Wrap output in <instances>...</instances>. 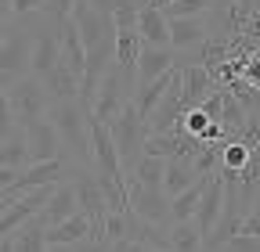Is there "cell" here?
I'll return each instance as SVG.
<instances>
[{
    "label": "cell",
    "mask_w": 260,
    "mask_h": 252,
    "mask_svg": "<svg viewBox=\"0 0 260 252\" xmlns=\"http://www.w3.org/2000/svg\"><path fill=\"white\" fill-rule=\"evenodd\" d=\"M47 119L58 126V137H61L65 155H69V159H73L80 170H94V148H90V112H87L80 101H54Z\"/></svg>",
    "instance_id": "1"
},
{
    "label": "cell",
    "mask_w": 260,
    "mask_h": 252,
    "mask_svg": "<svg viewBox=\"0 0 260 252\" xmlns=\"http://www.w3.org/2000/svg\"><path fill=\"white\" fill-rule=\"evenodd\" d=\"M105 126H109V134H112V141H116V148H119L123 170H126V177H130V170L145 159V144H148V137H152L148 122L138 115L134 105H126V108H123L112 122H105Z\"/></svg>",
    "instance_id": "2"
},
{
    "label": "cell",
    "mask_w": 260,
    "mask_h": 252,
    "mask_svg": "<svg viewBox=\"0 0 260 252\" xmlns=\"http://www.w3.org/2000/svg\"><path fill=\"white\" fill-rule=\"evenodd\" d=\"M8 101H11V108H15L18 130H29V126L44 122V119L51 115V105H54L40 76H22L18 83H11Z\"/></svg>",
    "instance_id": "3"
},
{
    "label": "cell",
    "mask_w": 260,
    "mask_h": 252,
    "mask_svg": "<svg viewBox=\"0 0 260 252\" xmlns=\"http://www.w3.org/2000/svg\"><path fill=\"white\" fill-rule=\"evenodd\" d=\"M32 40H37V29L25 25V18H18V25L8 29L4 44H0V76L18 83L29 72V61H32Z\"/></svg>",
    "instance_id": "4"
},
{
    "label": "cell",
    "mask_w": 260,
    "mask_h": 252,
    "mask_svg": "<svg viewBox=\"0 0 260 252\" xmlns=\"http://www.w3.org/2000/svg\"><path fill=\"white\" fill-rule=\"evenodd\" d=\"M76 173H80V166L69 159V155H61V159H54V162H40V166L22 170V177H18V184H15L11 195L40 191V187H54V184H61V180H73Z\"/></svg>",
    "instance_id": "5"
},
{
    "label": "cell",
    "mask_w": 260,
    "mask_h": 252,
    "mask_svg": "<svg viewBox=\"0 0 260 252\" xmlns=\"http://www.w3.org/2000/svg\"><path fill=\"white\" fill-rule=\"evenodd\" d=\"M73 25L80 29V40H83V47L87 51H94V47H102L105 40H112L116 36V22L109 18V15H102V11H94L87 0H76V8H73Z\"/></svg>",
    "instance_id": "6"
},
{
    "label": "cell",
    "mask_w": 260,
    "mask_h": 252,
    "mask_svg": "<svg viewBox=\"0 0 260 252\" xmlns=\"http://www.w3.org/2000/svg\"><path fill=\"white\" fill-rule=\"evenodd\" d=\"M126 191H130V213L138 220H148V224H162L167 227L170 220V195L162 187H141L134 180H126Z\"/></svg>",
    "instance_id": "7"
},
{
    "label": "cell",
    "mask_w": 260,
    "mask_h": 252,
    "mask_svg": "<svg viewBox=\"0 0 260 252\" xmlns=\"http://www.w3.org/2000/svg\"><path fill=\"white\" fill-rule=\"evenodd\" d=\"M61 61V44H58V22H44L37 29V40H32V61H29V72L32 76H47L54 65Z\"/></svg>",
    "instance_id": "8"
},
{
    "label": "cell",
    "mask_w": 260,
    "mask_h": 252,
    "mask_svg": "<svg viewBox=\"0 0 260 252\" xmlns=\"http://www.w3.org/2000/svg\"><path fill=\"white\" fill-rule=\"evenodd\" d=\"M25 144H29V162H32V166L54 162V159H61V155H65L61 137H58V126H54L51 119L29 126V130H25Z\"/></svg>",
    "instance_id": "9"
},
{
    "label": "cell",
    "mask_w": 260,
    "mask_h": 252,
    "mask_svg": "<svg viewBox=\"0 0 260 252\" xmlns=\"http://www.w3.org/2000/svg\"><path fill=\"white\" fill-rule=\"evenodd\" d=\"M210 36H213V29H210L206 15H199V18H170V47L174 51H199Z\"/></svg>",
    "instance_id": "10"
},
{
    "label": "cell",
    "mask_w": 260,
    "mask_h": 252,
    "mask_svg": "<svg viewBox=\"0 0 260 252\" xmlns=\"http://www.w3.org/2000/svg\"><path fill=\"white\" fill-rule=\"evenodd\" d=\"M174 65H177L174 47H148V44H145L141 61H138V87H148V83L162 79ZM138 87H134V90H138Z\"/></svg>",
    "instance_id": "11"
},
{
    "label": "cell",
    "mask_w": 260,
    "mask_h": 252,
    "mask_svg": "<svg viewBox=\"0 0 260 252\" xmlns=\"http://www.w3.org/2000/svg\"><path fill=\"white\" fill-rule=\"evenodd\" d=\"M220 213H224V177L217 173V177H210V187H206V195H203V205H199V213H195V224H199V231H203L206 241H210V234L220 224Z\"/></svg>",
    "instance_id": "12"
},
{
    "label": "cell",
    "mask_w": 260,
    "mask_h": 252,
    "mask_svg": "<svg viewBox=\"0 0 260 252\" xmlns=\"http://www.w3.org/2000/svg\"><path fill=\"white\" fill-rule=\"evenodd\" d=\"M145 40L138 29H116V65L123 69V76L138 87V61H141Z\"/></svg>",
    "instance_id": "13"
},
{
    "label": "cell",
    "mask_w": 260,
    "mask_h": 252,
    "mask_svg": "<svg viewBox=\"0 0 260 252\" xmlns=\"http://www.w3.org/2000/svg\"><path fill=\"white\" fill-rule=\"evenodd\" d=\"M138 33L148 47H170V18L162 8L155 4H141V15H138Z\"/></svg>",
    "instance_id": "14"
},
{
    "label": "cell",
    "mask_w": 260,
    "mask_h": 252,
    "mask_svg": "<svg viewBox=\"0 0 260 252\" xmlns=\"http://www.w3.org/2000/svg\"><path fill=\"white\" fill-rule=\"evenodd\" d=\"M80 213V202H76V184L73 180H61L54 191H51V198H47V205H44V220H47V227H54V224H65L69 216H76Z\"/></svg>",
    "instance_id": "15"
},
{
    "label": "cell",
    "mask_w": 260,
    "mask_h": 252,
    "mask_svg": "<svg viewBox=\"0 0 260 252\" xmlns=\"http://www.w3.org/2000/svg\"><path fill=\"white\" fill-rule=\"evenodd\" d=\"M181 72H184V101H188V108H199L213 90H220L217 76L206 65H181Z\"/></svg>",
    "instance_id": "16"
},
{
    "label": "cell",
    "mask_w": 260,
    "mask_h": 252,
    "mask_svg": "<svg viewBox=\"0 0 260 252\" xmlns=\"http://www.w3.org/2000/svg\"><path fill=\"white\" fill-rule=\"evenodd\" d=\"M58 44H61V61L83 79V69H87V47H83V40H80V29L73 25V18L58 22Z\"/></svg>",
    "instance_id": "17"
},
{
    "label": "cell",
    "mask_w": 260,
    "mask_h": 252,
    "mask_svg": "<svg viewBox=\"0 0 260 252\" xmlns=\"http://www.w3.org/2000/svg\"><path fill=\"white\" fill-rule=\"evenodd\" d=\"M177 69V65H174ZM174 69L162 76V79H155V83H148V87H138L134 90V98H130V105L138 108V115L145 119V122H152V115H155V108L162 105V98H167V90H170V83H174Z\"/></svg>",
    "instance_id": "18"
},
{
    "label": "cell",
    "mask_w": 260,
    "mask_h": 252,
    "mask_svg": "<svg viewBox=\"0 0 260 252\" xmlns=\"http://www.w3.org/2000/svg\"><path fill=\"white\" fill-rule=\"evenodd\" d=\"M44 87L51 94V101H80V76L65 65V61H58V65L44 76Z\"/></svg>",
    "instance_id": "19"
},
{
    "label": "cell",
    "mask_w": 260,
    "mask_h": 252,
    "mask_svg": "<svg viewBox=\"0 0 260 252\" xmlns=\"http://www.w3.org/2000/svg\"><path fill=\"white\" fill-rule=\"evenodd\" d=\"M210 187V177H199L188 191H181L177 198H170V224H181V220H195V213H199L203 205V195Z\"/></svg>",
    "instance_id": "20"
},
{
    "label": "cell",
    "mask_w": 260,
    "mask_h": 252,
    "mask_svg": "<svg viewBox=\"0 0 260 252\" xmlns=\"http://www.w3.org/2000/svg\"><path fill=\"white\" fill-rule=\"evenodd\" d=\"M15 252H47V220L44 216H32L29 224H22L15 234Z\"/></svg>",
    "instance_id": "21"
},
{
    "label": "cell",
    "mask_w": 260,
    "mask_h": 252,
    "mask_svg": "<svg viewBox=\"0 0 260 252\" xmlns=\"http://www.w3.org/2000/svg\"><path fill=\"white\" fill-rule=\"evenodd\" d=\"M83 238H90V220H87L83 213L69 216L65 224L47 227V245H80Z\"/></svg>",
    "instance_id": "22"
},
{
    "label": "cell",
    "mask_w": 260,
    "mask_h": 252,
    "mask_svg": "<svg viewBox=\"0 0 260 252\" xmlns=\"http://www.w3.org/2000/svg\"><path fill=\"white\" fill-rule=\"evenodd\" d=\"M199 180V173H195L191 159H167V177H162V191H167L170 198H177L181 191H188V187Z\"/></svg>",
    "instance_id": "23"
},
{
    "label": "cell",
    "mask_w": 260,
    "mask_h": 252,
    "mask_svg": "<svg viewBox=\"0 0 260 252\" xmlns=\"http://www.w3.org/2000/svg\"><path fill=\"white\" fill-rule=\"evenodd\" d=\"M167 234H170V252H203V248H206V238H203V231H199L195 220L170 224Z\"/></svg>",
    "instance_id": "24"
},
{
    "label": "cell",
    "mask_w": 260,
    "mask_h": 252,
    "mask_svg": "<svg viewBox=\"0 0 260 252\" xmlns=\"http://www.w3.org/2000/svg\"><path fill=\"white\" fill-rule=\"evenodd\" d=\"M162 177H167V159H155V155H145V159L130 170L126 180H134L141 187H162Z\"/></svg>",
    "instance_id": "25"
},
{
    "label": "cell",
    "mask_w": 260,
    "mask_h": 252,
    "mask_svg": "<svg viewBox=\"0 0 260 252\" xmlns=\"http://www.w3.org/2000/svg\"><path fill=\"white\" fill-rule=\"evenodd\" d=\"M0 166L8 170H29V144H25V130H18L8 144H0Z\"/></svg>",
    "instance_id": "26"
},
{
    "label": "cell",
    "mask_w": 260,
    "mask_h": 252,
    "mask_svg": "<svg viewBox=\"0 0 260 252\" xmlns=\"http://www.w3.org/2000/svg\"><path fill=\"white\" fill-rule=\"evenodd\" d=\"M224 148V170H232V173H242L246 166H249V155H253V148L249 144H242V141H224L220 144Z\"/></svg>",
    "instance_id": "27"
},
{
    "label": "cell",
    "mask_w": 260,
    "mask_h": 252,
    "mask_svg": "<svg viewBox=\"0 0 260 252\" xmlns=\"http://www.w3.org/2000/svg\"><path fill=\"white\" fill-rule=\"evenodd\" d=\"M210 8L213 0H177L162 11H167V18H199V15H210Z\"/></svg>",
    "instance_id": "28"
},
{
    "label": "cell",
    "mask_w": 260,
    "mask_h": 252,
    "mask_svg": "<svg viewBox=\"0 0 260 252\" xmlns=\"http://www.w3.org/2000/svg\"><path fill=\"white\" fill-rule=\"evenodd\" d=\"M15 134H18L15 108H11V101H8V94H0V144H8Z\"/></svg>",
    "instance_id": "29"
},
{
    "label": "cell",
    "mask_w": 260,
    "mask_h": 252,
    "mask_svg": "<svg viewBox=\"0 0 260 252\" xmlns=\"http://www.w3.org/2000/svg\"><path fill=\"white\" fill-rule=\"evenodd\" d=\"M181 126H184V130H188L191 137H206L210 119H206V112H203V108H191V112L184 115V122H181Z\"/></svg>",
    "instance_id": "30"
},
{
    "label": "cell",
    "mask_w": 260,
    "mask_h": 252,
    "mask_svg": "<svg viewBox=\"0 0 260 252\" xmlns=\"http://www.w3.org/2000/svg\"><path fill=\"white\" fill-rule=\"evenodd\" d=\"M199 108L206 112V119H210V122H220V119H224V87H220V90H213Z\"/></svg>",
    "instance_id": "31"
},
{
    "label": "cell",
    "mask_w": 260,
    "mask_h": 252,
    "mask_svg": "<svg viewBox=\"0 0 260 252\" xmlns=\"http://www.w3.org/2000/svg\"><path fill=\"white\" fill-rule=\"evenodd\" d=\"M73 8H76V0H47L44 4V15L51 18V22H65L73 15Z\"/></svg>",
    "instance_id": "32"
},
{
    "label": "cell",
    "mask_w": 260,
    "mask_h": 252,
    "mask_svg": "<svg viewBox=\"0 0 260 252\" xmlns=\"http://www.w3.org/2000/svg\"><path fill=\"white\" fill-rule=\"evenodd\" d=\"M220 252H260V238H249V234H239V238H232Z\"/></svg>",
    "instance_id": "33"
},
{
    "label": "cell",
    "mask_w": 260,
    "mask_h": 252,
    "mask_svg": "<svg viewBox=\"0 0 260 252\" xmlns=\"http://www.w3.org/2000/svg\"><path fill=\"white\" fill-rule=\"evenodd\" d=\"M47 0H15V18H29V15H44Z\"/></svg>",
    "instance_id": "34"
},
{
    "label": "cell",
    "mask_w": 260,
    "mask_h": 252,
    "mask_svg": "<svg viewBox=\"0 0 260 252\" xmlns=\"http://www.w3.org/2000/svg\"><path fill=\"white\" fill-rule=\"evenodd\" d=\"M18 177H22V170H8V166H0V195H8V191H15V184H18Z\"/></svg>",
    "instance_id": "35"
},
{
    "label": "cell",
    "mask_w": 260,
    "mask_h": 252,
    "mask_svg": "<svg viewBox=\"0 0 260 252\" xmlns=\"http://www.w3.org/2000/svg\"><path fill=\"white\" fill-rule=\"evenodd\" d=\"M242 234H249V238H260V202L249 209V216H246V224H242Z\"/></svg>",
    "instance_id": "36"
},
{
    "label": "cell",
    "mask_w": 260,
    "mask_h": 252,
    "mask_svg": "<svg viewBox=\"0 0 260 252\" xmlns=\"http://www.w3.org/2000/svg\"><path fill=\"white\" fill-rule=\"evenodd\" d=\"M87 4L94 8V11H102V15H116V8H119V0H87Z\"/></svg>",
    "instance_id": "37"
},
{
    "label": "cell",
    "mask_w": 260,
    "mask_h": 252,
    "mask_svg": "<svg viewBox=\"0 0 260 252\" xmlns=\"http://www.w3.org/2000/svg\"><path fill=\"white\" fill-rule=\"evenodd\" d=\"M76 252H109V245L105 241H94V238H83L80 245H73Z\"/></svg>",
    "instance_id": "38"
},
{
    "label": "cell",
    "mask_w": 260,
    "mask_h": 252,
    "mask_svg": "<svg viewBox=\"0 0 260 252\" xmlns=\"http://www.w3.org/2000/svg\"><path fill=\"white\" fill-rule=\"evenodd\" d=\"M15 18V0H0V29Z\"/></svg>",
    "instance_id": "39"
},
{
    "label": "cell",
    "mask_w": 260,
    "mask_h": 252,
    "mask_svg": "<svg viewBox=\"0 0 260 252\" xmlns=\"http://www.w3.org/2000/svg\"><path fill=\"white\" fill-rule=\"evenodd\" d=\"M47 252H76L73 245H47Z\"/></svg>",
    "instance_id": "40"
},
{
    "label": "cell",
    "mask_w": 260,
    "mask_h": 252,
    "mask_svg": "<svg viewBox=\"0 0 260 252\" xmlns=\"http://www.w3.org/2000/svg\"><path fill=\"white\" fill-rule=\"evenodd\" d=\"M134 252H162V248H148V245H130Z\"/></svg>",
    "instance_id": "41"
},
{
    "label": "cell",
    "mask_w": 260,
    "mask_h": 252,
    "mask_svg": "<svg viewBox=\"0 0 260 252\" xmlns=\"http://www.w3.org/2000/svg\"><path fill=\"white\" fill-rule=\"evenodd\" d=\"M145 4H155V8H162V0H145Z\"/></svg>",
    "instance_id": "42"
},
{
    "label": "cell",
    "mask_w": 260,
    "mask_h": 252,
    "mask_svg": "<svg viewBox=\"0 0 260 252\" xmlns=\"http://www.w3.org/2000/svg\"><path fill=\"white\" fill-rule=\"evenodd\" d=\"M170 4H177V0H162V8H170Z\"/></svg>",
    "instance_id": "43"
},
{
    "label": "cell",
    "mask_w": 260,
    "mask_h": 252,
    "mask_svg": "<svg viewBox=\"0 0 260 252\" xmlns=\"http://www.w3.org/2000/svg\"><path fill=\"white\" fill-rule=\"evenodd\" d=\"M4 36H8V29H0V44H4Z\"/></svg>",
    "instance_id": "44"
},
{
    "label": "cell",
    "mask_w": 260,
    "mask_h": 252,
    "mask_svg": "<svg viewBox=\"0 0 260 252\" xmlns=\"http://www.w3.org/2000/svg\"><path fill=\"white\" fill-rule=\"evenodd\" d=\"M256 8H260V0H256Z\"/></svg>",
    "instance_id": "45"
}]
</instances>
